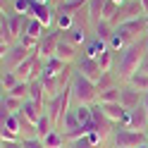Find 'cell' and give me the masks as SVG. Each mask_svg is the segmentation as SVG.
I'll use <instances>...</instances> for the list:
<instances>
[{"instance_id": "obj_28", "label": "cell", "mask_w": 148, "mask_h": 148, "mask_svg": "<svg viewBox=\"0 0 148 148\" xmlns=\"http://www.w3.org/2000/svg\"><path fill=\"white\" fill-rule=\"evenodd\" d=\"M36 129H38V138H43V136H48L53 129H55V124H53V119L48 117V112H43V117L38 119V124H36Z\"/></svg>"}, {"instance_id": "obj_31", "label": "cell", "mask_w": 148, "mask_h": 148, "mask_svg": "<svg viewBox=\"0 0 148 148\" xmlns=\"http://www.w3.org/2000/svg\"><path fill=\"white\" fill-rule=\"evenodd\" d=\"M29 86H31V81H19L12 91H7L10 96H14V98H22V100H29Z\"/></svg>"}, {"instance_id": "obj_5", "label": "cell", "mask_w": 148, "mask_h": 148, "mask_svg": "<svg viewBox=\"0 0 148 148\" xmlns=\"http://www.w3.org/2000/svg\"><path fill=\"white\" fill-rule=\"evenodd\" d=\"M143 143H148L146 132H138V129L124 127V124H119V129L115 132V146L117 148H138Z\"/></svg>"}, {"instance_id": "obj_40", "label": "cell", "mask_w": 148, "mask_h": 148, "mask_svg": "<svg viewBox=\"0 0 148 148\" xmlns=\"http://www.w3.org/2000/svg\"><path fill=\"white\" fill-rule=\"evenodd\" d=\"M34 3H41V5H53V0H34Z\"/></svg>"}, {"instance_id": "obj_2", "label": "cell", "mask_w": 148, "mask_h": 148, "mask_svg": "<svg viewBox=\"0 0 148 148\" xmlns=\"http://www.w3.org/2000/svg\"><path fill=\"white\" fill-rule=\"evenodd\" d=\"M72 96H74V100L81 103V105H93V103H98V86H96V81H91V79L84 77V74L74 72Z\"/></svg>"}, {"instance_id": "obj_37", "label": "cell", "mask_w": 148, "mask_h": 148, "mask_svg": "<svg viewBox=\"0 0 148 148\" xmlns=\"http://www.w3.org/2000/svg\"><path fill=\"white\" fill-rule=\"evenodd\" d=\"M3 148H24L22 141H3Z\"/></svg>"}, {"instance_id": "obj_6", "label": "cell", "mask_w": 148, "mask_h": 148, "mask_svg": "<svg viewBox=\"0 0 148 148\" xmlns=\"http://www.w3.org/2000/svg\"><path fill=\"white\" fill-rule=\"evenodd\" d=\"M141 17H148L146 12V5L141 3V0H124L122 5H119V10L115 14V19L110 22L112 26H119L124 22H132V19H141Z\"/></svg>"}, {"instance_id": "obj_24", "label": "cell", "mask_w": 148, "mask_h": 148, "mask_svg": "<svg viewBox=\"0 0 148 148\" xmlns=\"http://www.w3.org/2000/svg\"><path fill=\"white\" fill-rule=\"evenodd\" d=\"M0 43H7V45H14L17 38H14V34L10 29V22H7V17L3 14V19H0Z\"/></svg>"}, {"instance_id": "obj_17", "label": "cell", "mask_w": 148, "mask_h": 148, "mask_svg": "<svg viewBox=\"0 0 148 148\" xmlns=\"http://www.w3.org/2000/svg\"><path fill=\"white\" fill-rule=\"evenodd\" d=\"M29 98L34 100V103H38L45 108V103H48V93H45V86L41 84L38 79H34L31 81V86H29Z\"/></svg>"}, {"instance_id": "obj_4", "label": "cell", "mask_w": 148, "mask_h": 148, "mask_svg": "<svg viewBox=\"0 0 148 148\" xmlns=\"http://www.w3.org/2000/svg\"><path fill=\"white\" fill-rule=\"evenodd\" d=\"M72 84L62 91L60 96H55V98H50L48 103H45V112H48V117L53 119V124H55V129H60L62 127V119H64V115L69 112V103H72Z\"/></svg>"}, {"instance_id": "obj_26", "label": "cell", "mask_w": 148, "mask_h": 148, "mask_svg": "<svg viewBox=\"0 0 148 148\" xmlns=\"http://www.w3.org/2000/svg\"><path fill=\"white\" fill-rule=\"evenodd\" d=\"M112 34H115V26L110 24V22H98L96 24V38H100V41H110L112 38Z\"/></svg>"}, {"instance_id": "obj_8", "label": "cell", "mask_w": 148, "mask_h": 148, "mask_svg": "<svg viewBox=\"0 0 148 148\" xmlns=\"http://www.w3.org/2000/svg\"><path fill=\"white\" fill-rule=\"evenodd\" d=\"M62 38V31H45V36L41 38L38 43V53L43 60H48V58H55V50H58V43Z\"/></svg>"}, {"instance_id": "obj_14", "label": "cell", "mask_w": 148, "mask_h": 148, "mask_svg": "<svg viewBox=\"0 0 148 148\" xmlns=\"http://www.w3.org/2000/svg\"><path fill=\"white\" fill-rule=\"evenodd\" d=\"M43 112H45V108L38 105V103H34V100L29 98V100L24 103V108H22V112H19V115H22L24 119H29L31 124H38V119L43 117Z\"/></svg>"}, {"instance_id": "obj_18", "label": "cell", "mask_w": 148, "mask_h": 148, "mask_svg": "<svg viewBox=\"0 0 148 148\" xmlns=\"http://www.w3.org/2000/svg\"><path fill=\"white\" fill-rule=\"evenodd\" d=\"M45 31H48V29H45V26H43L38 19H36V17H29V22H26V29H24L26 36H31V38L41 41L43 36H45ZM24 34H22V36H24Z\"/></svg>"}, {"instance_id": "obj_15", "label": "cell", "mask_w": 148, "mask_h": 148, "mask_svg": "<svg viewBox=\"0 0 148 148\" xmlns=\"http://www.w3.org/2000/svg\"><path fill=\"white\" fill-rule=\"evenodd\" d=\"M100 108H103V112L112 119L115 124H122V122H124L127 110L122 108V103H100Z\"/></svg>"}, {"instance_id": "obj_41", "label": "cell", "mask_w": 148, "mask_h": 148, "mask_svg": "<svg viewBox=\"0 0 148 148\" xmlns=\"http://www.w3.org/2000/svg\"><path fill=\"white\" fill-rule=\"evenodd\" d=\"M115 3H117V5H122V3H124V0H115Z\"/></svg>"}, {"instance_id": "obj_20", "label": "cell", "mask_w": 148, "mask_h": 148, "mask_svg": "<svg viewBox=\"0 0 148 148\" xmlns=\"http://www.w3.org/2000/svg\"><path fill=\"white\" fill-rule=\"evenodd\" d=\"M103 7H105V0H88V19H91V24H98L100 19H103Z\"/></svg>"}, {"instance_id": "obj_7", "label": "cell", "mask_w": 148, "mask_h": 148, "mask_svg": "<svg viewBox=\"0 0 148 148\" xmlns=\"http://www.w3.org/2000/svg\"><path fill=\"white\" fill-rule=\"evenodd\" d=\"M31 53H36V50H29L26 45H22L19 41H17L12 48H10V53L3 58V69H12V72H14V69L19 67V64H22L26 58H29V55H31Z\"/></svg>"}, {"instance_id": "obj_35", "label": "cell", "mask_w": 148, "mask_h": 148, "mask_svg": "<svg viewBox=\"0 0 148 148\" xmlns=\"http://www.w3.org/2000/svg\"><path fill=\"white\" fill-rule=\"evenodd\" d=\"M22 143H24V148H45L41 138H24Z\"/></svg>"}, {"instance_id": "obj_23", "label": "cell", "mask_w": 148, "mask_h": 148, "mask_svg": "<svg viewBox=\"0 0 148 148\" xmlns=\"http://www.w3.org/2000/svg\"><path fill=\"white\" fill-rule=\"evenodd\" d=\"M41 141H43L45 148H62L64 143H67V141H64V134H60L58 129H53V132H50L48 136H43Z\"/></svg>"}, {"instance_id": "obj_36", "label": "cell", "mask_w": 148, "mask_h": 148, "mask_svg": "<svg viewBox=\"0 0 148 148\" xmlns=\"http://www.w3.org/2000/svg\"><path fill=\"white\" fill-rule=\"evenodd\" d=\"M72 146H74V148H96L93 143L88 141V136H84V138H79V141H74Z\"/></svg>"}, {"instance_id": "obj_39", "label": "cell", "mask_w": 148, "mask_h": 148, "mask_svg": "<svg viewBox=\"0 0 148 148\" xmlns=\"http://www.w3.org/2000/svg\"><path fill=\"white\" fill-rule=\"evenodd\" d=\"M64 3H67V0H53V7H55V10H60Z\"/></svg>"}, {"instance_id": "obj_3", "label": "cell", "mask_w": 148, "mask_h": 148, "mask_svg": "<svg viewBox=\"0 0 148 148\" xmlns=\"http://www.w3.org/2000/svg\"><path fill=\"white\" fill-rule=\"evenodd\" d=\"M115 34L124 41V45L129 48V45H134V43H138L141 38H146V36H148V17L132 19V22H124V24L115 26Z\"/></svg>"}, {"instance_id": "obj_33", "label": "cell", "mask_w": 148, "mask_h": 148, "mask_svg": "<svg viewBox=\"0 0 148 148\" xmlns=\"http://www.w3.org/2000/svg\"><path fill=\"white\" fill-rule=\"evenodd\" d=\"M119 10V5L115 3V0H105V7H103V19L100 22H112L115 19V14Z\"/></svg>"}, {"instance_id": "obj_19", "label": "cell", "mask_w": 148, "mask_h": 148, "mask_svg": "<svg viewBox=\"0 0 148 148\" xmlns=\"http://www.w3.org/2000/svg\"><path fill=\"white\" fill-rule=\"evenodd\" d=\"M108 50V43L105 41H100V38H93L91 43H86V53H84V58H91V60H98L100 55H103Z\"/></svg>"}, {"instance_id": "obj_29", "label": "cell", "mask_w": 148, "mask_h": 148, "mask_svg": "<svg viewBox=\"0 0 148 148\" xmlns=\"http://www.w3.org/2000/svg\"><path fill=\"white\" fill-rule=\"evenodd\" d=\"M0 81H3V91H5V93L12 91L17 84H19V79H17V74L12 69H3V79H0Z\"/></svg>"}, {"instance_id": "obj_16", "label": "cell", "mask_w": 148, "mask_h": 148, "mask_svg": "<svg viewBox=\"0 0 148 148\" xmlns=\"http://www.w3.org/2000/svg\"><path fill=\"white\" fill-rule=\"evenodd\" d=\"M62 36L69 43H74L77 48H79V45H86V26H81V24H74L69 31H62Z\"/></svg>"}, {"instance_id": "obj_22", "label": "cell", "mask_w": 148, "mask_h": 148, "mask_svg": "<svg viewBox=\"0 0 148 148\" xmlns=\"http://www.w3.org/2000/svg\"><path fill=\"white\" fill-rule=\"evenodd\" d=\"M119 98H122V84L108 88V91H100L98 93V105L100 103H119Z\"/></svg>"}, {"instance_id": "obj_12", "label": "cell", "mask_w": 148, "mask_h": 148, "mask_svg": "<svg viewBox=\"0 0 148 148\" xmlns=\"http://www.w3.org/2000/svg\"><path fill=\"white\" fill-rule=\"evenodd\" d=\"M143 98H146V93H141V91H136L134 86L124 84L122 86V98H119V103H122L124 110H134L138 105H143Z\"/></svg>"}, {"instance_id": "obj_27", "label": "cell", "mask_w": 148, "mask_h": 148, "mask_svg": "<svg viewBox=\"0 0 148 148\" xmlns=\"http://www.w3.org/2000/svg\"><path fill=\"white\" fill-rule=\"evenodd\" d=\"M129 86H134L136 91H141V93H148V74H141V72H136L132 79L127 81Z\"/></svg>"}, {"instance_id": "obj_38", "label": "cell", "mask_w": 148, "mask_h": 148, "mask_svg": "<svg viewBox=\"0 0 148 148\" xmlns=\"http://www.w3.org/2000/svg\"><path fill=\"white\" fill-rule=\"evenodd\" d=\"M138 72H141V74H148V53H146V58L141 60V67H138Z\"/></svg>"}, {"instance_id": "obj_34", "label": "cell", "mask_w": 148, "mask_h": 148, "mask_svg": "<svg viewBox=\"0 0 148 148\" xmlns=\"http://www.w3.org/2000/svg\"><path fill=\"white\" fill-rule=\"evenodd\" d=\"M31 5H34V0H14V12L17 14H29L31 12Z\"/></svg>"}, {"instance_id": "obj_1", "label": "cell", "mask_w": 148, "mask_h": 148, "mask_svg": "<svg viewBox=\"0 0 148 148\" xmlns=\"http://www.w3.org/2000/svg\"><path fill=\"white\" fill-rule=\"evenodd\" d=\"M146 53H148V36H146V38H141L138 43L129 45L127 50H122V58H119V62H117V77L122 79L124 84L138 72L141 60L146 58Z\"/></svg>"}, {"instance_id": "obj_21", "label": "cell", "mask_w": 148, "mask_h": 148, "mask_svg": "<svg viewBox=\"0 0 148 148\" xmlns=\"http://www.w3.org/2000/svg\"><path fill=\"white\" fill-rule=\"evenodd\" d=\"M24 103H26V100L14 98V96H10V93L3 96V110H7V112H12V115H19L22 108H24Z\"/></svg>"}, {"instance_id": "obj_11", "label": "cell", "mask_w": 148, "mask_h": 148, "mask_svg": "<svg viewBox=\"0 0 148 148\" xmlns=\"http://www.w3.org/2000/svg\"><path fill=\"white\" fill-rule=\"evenodd\" d=\"M77 72L79 74H84L86 79H91V81H100V77H103V69H100V64H98V60H91V58H81L79 60V64H77Z\"/></svg>"}, {"instance_id": "obj_32", "label": "cell", "mask_w": 148, "mask_h": 148, "mask_svg": "<svg viewBox=\"0 0 148 148\" xmlns=\"http://www.w3.org/2000/svg\"><path fill=\"white\" fill-rule=\"evenodd\" d=\"M112 62H115V53L110 50V48L98 58V64H100V69H103V72H112Z\"/></svg>"}, {"instance_id": "obj_25", "label": "cell", "mask_w": 148, "mask_h": 148, "mask_svg": "<svg viewBox=\"0 0 148 148\" xmlns=\"http://www.w3.org/2000/svg\"><path fill=\"white\" fill-rule=\"evenodd\" d=\"M55 24H58V31H69L74 26V14L58 10V17H55Z\"/></svg>"}, {"instance_id": "obj_9", "label": "cell", "mask_w": 148, "mask_h": 148, "mask_svg": "<svg viewBox=\"0 0 148 148\" xmlns=\"http://www.w3.org/2000/svg\"><path fill=\"white\" fill-rule=\"evenodd\" d=\"M124 127H132V129H138V132H146L148 129V112L143 105H138L134 110H127V117H124Z\"/></svg>"}, {"instance_id": "obj_30", "label": "cell", "mask_w": 148, "mask_h": 148, "mask_svg": "<svg viewBox=\"0 0 148 148\" xmlns=\"http://www.w3.org/2000/svg\"><path fill=\"white\" fill-rule=\"evenodd\" d=\"M96 86H98V93H100V91H108V88H112V86H119V84H117V77H115L112 72H105L103 77H100V81H98Z\"/></svg>"}, {"instance_id": "obj_13", "label": "cell", "mask_w": 148, "mask_h": 148, "mask_svg": "<svg viewBox=\"0 0 148 148\" xmlns=\"http://www.w3.org/2000/svg\"><path fill=\"white\" fill-rule=\"evenodd\" d=\"M77 50H79L77 45H74V43H69V41L62 36V38H60V43H58V50H55V58H60L62 62L72 64L74 60H77Z\"/></svg>"}, {"instance_id": "obj_10", "label": "cell", "mask_w": 148, "mask_h": 148, "mask_svg": "<svg viewBox=\"0 0 148 148\" xmlns=\"http://www.w3.org/2000/svg\"><path fill=\"white\" fill-rule=\"evenodd\" d=\"M31 17H36L45 29H50L53 26V22H55V17H58V10H55L53 5H41V3H34L31 5V12H29Z\"/></svg>"}]
</instances>
